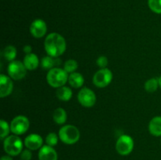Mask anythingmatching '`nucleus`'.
Listing matches in <instances>:
<instances>
[{"label":"nucleus","instance_id":"1","mask_svg":"<svg viewBox=\"0 0 161 160\" xmlns=\"http://www.w3.org/2000/svg\"><path fill=\"white\" fill-rule=\"evenodd\" d=\"M44 48L49 56L59 57L66 50V41L61 35L50 33L46 37Z\"/></svg>","mask_w":161,"mask_h":160},{"label":"nucleus","instance_id":"2","mask_svg":"<svg viewBox=\"0 0 161 160\" xmlns=\"http://www.w3.org/2000/svg\"><path fill=\"white\" fill-rule=\"evenodd\" d=\"M69 74L62 68L54 67L48 71L47 75V81L53 88H60L64 86L69 80Z\"/></svg>","mask_w":161,"mask_h":160},{"label":"nucleus","instance_id":"3","mask_svg":"<svg viewBox=\"0 0 161 160\" xmlns=\"http://www.w3.org/2000/svg\"><path fill=\"white\" fill-rule=\"evenodd\" d=\"M58 136L59 139L64 144L72 145L79 141L80 138V132L75 125H65L60 129Z\"/></svg>","mask_w":161,"mask_h":160},{"label":"nucleus","instance_id":"4","mask_svg":"<svg viewBox=\"0 0 161 160\" xmlns=\"http://www.w3.org/2000/svg\"><path fill=\"white\" fill-rule=\"evenodd\" d=\"M23 142L17 135H10L4 139L3 148L7 155L17 156L23 151Z\"/></svg>","mask_w":161,"mask_h":160},{"label":"nucleus","instance_id":"5","mask_svg":"<svg viewBox=\"0 0 161 160\" xmlns=\"http://www.w3.org/2000/svg\"><path fill=\"white\" fill-rule=\"evenodd\" d=\"M134 145L135 143L131 136L127 134L121 135L116 143V152L123 156L128 155L133 151Z\"/></svg>","mask_w":161,"mask_h":160},{"label":"nucleus","instance_id":"6","mask_svg":"<svg viewBox=\"0 0 161 160\" xmlns=\"http://www.w3.org/2000/svg\"><path fill=\"white\" fill-rule=\"evenodd\" d=\"M10 130L14 134L22 135L26 133L30 126V122L25 115H17L10 122Z\"/></svg>","mask_w":161,"mask_h":160},{"label":"nucleus","instance_id":"7","mask_svg":"<svg viewBox=\"0 0 161 160\" xmlns=\"http://www.w3.org/2000/svg\"><path fill=\"white\" fill-rule=\"evenodd\" d=\"M113 73L108 68H101L93 77V83L98 88H105L111 83L113 80Z\"/></svg>","mask_w":161,"mask_h":160},{"label":"nucleus","instance_id":"8","mask_svg":"<svg viewBox=\"0 0 161 160\" xmlns=\"http://www.w3.org/2000/svg\"><path fill=\"white\" fill-rule=\"evenodd\" d=\"M27 69L23 62L20 61H13L9 64L7 72L9 76L14 80H20L26 75Z\"/></svg>","mask_w":161,"mask_h":160},{"label":"nucleus","instance_id":"9","mask_svg":"<svg viewBox=\"0 0 161 160\" xmlns=\"http://www.w3.org/2000/svg\"><path fill=\"white\" fill-rule=\"evenodd\" d=\"M78 100L80 104L85 108H91L96 103V95L92 89L82 88L78 93Z\"/></svg>","mask_w":161,"mask_h":160},{"label":"nucleus","instance_id":"10","mask_svg":"<svg viewBox=\"0 0 161 160\" xmlns=\"http://www.w3.org/2000/svg\"><path fill=\"white\" fill-rule=\"evenodd\" d=\"M29 30L33 37L36 39H41L47 31V24L42 19H36L31 24Z\"/></svg>","mask_w":161,"mask_h":160},{"label":"nucleus","instance_id":"11","mask_svg":"<svg viewBox=\"0 0 161 160\" xmlns=\"http://www.w3.org/2000/svg\"><path fill=\"white\" fill-rule=\"evenodd\" d=\"M43 144V139L42 136L36 133H31L25 137L24 144L26 148L31 151H36L40 149L42 147Z\"/></svg>","mask_w":161,"mask_h":160},{"label":"nucleus","instance_id":"12","mask_svg":"<svg viewBox=\"0 0 161 160\" xmlns=\"http://www.w3.org/2000/svg\"><path fill=\"white\" fill-rule=\"evenodd\" d=\"M14 84L9 76L1 74L0 75V97L2 98L9 96L12 93Z\"/></svg>","mask_w":161,"mask_h":160},{"label":"nucleus","instance_id":"13","mask_svg":"<svg viewBox=\"0 0 161 160\" xmlns=\"http://www.w3.org/2000/svg\"><path fill=\"white\" fill-rule=\"evenodd\" d=\"M39 160H58V153L53 147L49 145H43L39 151Z\"/></svg>","mask_w":161,"mask_h":160},{"label":"nucleus","instance_id":"14","mask_svg":"<svg viewBox=\"0 0 161 160\" xmlns=\"http://www.w3.org/2000/svg\"><path fill=\"white\" fill-rule=\"evenodd\" d=\"M61 64V60L58 57H53L51 56H47L42 58L40 61V65L44 70H51L54 67H58Z\"/></svg>","mask_w":161,"mask_h":160},{"label":"nucleus","instance_id":"15","mask_svg":"<svg viewBox=\"0 0 161 160\" xmlns=\"http://www.w3.org/2000/svg\"><path fill=\"white\" fill-rule=\"evenodd\" d=\"M23 63L27 70L33 71L36 70L38 67V66H39V60L37 55L31 53L29 54L25 55V56L24 57Z\"/></svg>","mask_w":161,"mask_h":160},{"label":"nucleus","instance_id":"16","mask_svg":"<svg viewBox=\"0 0 161 160\" xmlns=\"http://www.w3.org/2000/svg\"><path fill=\"white\" fill-rule=\"evenodd\" d=\"M149 131L153 136H161V116L153 118L149 123Z\"/></svg>","mask_w":161,"mask_h":160},{"label":"nucleus","instance_id":"17","mask_svg":"<svg viewBox=\"0 0 161 160\" xmlns=\"http://www.w3.org/2000/svg\"><path fill=\"white\" fill-rule=\"evenodd\" d=\"M68 83H69V85L72 88L78 89V88H80L83 86V83H84V78L79 72H73V73H71L69 75Z\"/></svg>","mask_w":161,"mask_h":160},{"label":"nucleus","instance_id":"18","mask_svg":"<svg viewBox=\"0 0 161 160\" xmlns=\"http://www.w3.org/2000/svg\"><path fill=\"white\" fill-rule=\"evenodd\" d=\"M56 96L61 101H69L72 97V91L68 86H61L57 89Z\"/></svg>","mask_w":161,"mask_h":160},{"label":"nucleus","instance_id":"19","mask_svg":"<svg viewBox=\"0 0 161 160\" xmlns=\"http://www.w3.org/2000/svg\"><path fill=\"white\" fill-rule=\"evenodd\" d=\"M53 119L55 123L58 125H63L67 121V113L62 108H58L54 110L53 114Z\"/></svg>","mask_w":161,"mask_h":160},{"label":"nucleus","instance_id":"20","mask_svg":"<svg viewBox=\"0 0 161 160\" xmlns=\"http://www.w3.org/2000/svg\"><path fill=\"white\" fill-rule=\"evenodd\" d=\"M3 55L5 60L11 62V61H14L17 56V49L14 45H8L3 50Z\"/></svg>","mask_w":161,"mask_h":160},{"label":"nucleus","instance_id":"21","mask_svg":"<svg viewBox=\"0 0 161 160\" xmlns=\"http://www.w3.org/2000/svg\"><path fill=\"white\" fill-rule=\"evenodd\" d=\"M159 86V79L156 78H149L145 83V89L148 93H154Z\"/></svg>","mask_w":161,"mask_h":160},{"label":"nucleus","instance_id":"22","mask_svg":"<svg viewBox=\"0 0 161 160\" xmlns=\"http://www.w3.org/2000/svg\"><path fill=\"white\" fill-rule=\"evenodd\" d=\"M78 66L79 64L75 60H68V61H66L65 63L64 64V70L68 74L73 73V72H75V70L78 68Z\"/></svg>","mask_w":161,"mask_h":160},{"label":"nucleus","instance_id":"23","mask_svg":"<svg viewBox=\"0 0 161 160\" xmlns=\"http://www.w3.org/2000/svg\"><path fill=\"white\" fill-rule=\"evenodd\" d=\"M0 126H1V130H0V136H1V139L3 140L6 137H7L8 135H9V132L11 131L10 130V125H9L6 121L2 119L0 121Z\"/></svg>","mask_w":161,"mask_h":160},{"label":"nucleus","instance_id":"24","mask_svg":"<svg viewBox=\"0 0 161 160\" xmlns=\"http://www.w3.org/2000/svg\"><path fill=\"white\" fill-rule=\"evenodd\" d=\"M148 5L153 12L161 14V0H148Z\"/></svg>","mask_w":161,"mask_h":160},{"label":"nucleus","instance_id":"25","mask_svg":"<svg viewBox=\"0 0 161 160\" xmlns=\"http://www.w3.org/2000/svg\"><path fill=\"white\" fill-rule=\"evenodd\" d=\"M58 137H59V136H58L55 133H48L47 136H46V143H47V145L54 147L58 144Z\"/></svg>","mask_w":161,"mask_h":160},{"label":"nucleus","instance_id":"26","mask_svg":"<svg viewBox=\"0 0 161 160\" xmlns=\"http://www.w3.org/2000/svg\"><path fill=\"white\" fill-rule=\"evenodd\" d=\"M96 63H97V65L99 67H101V68H105L107 67V65H108V58L105 56H100L97 59Z\"/></svg>","mask_w":161,"mask_h":160},{"label":"nucleus","instance_id":"27","mask_svg":"<svg viewBox=\"0 0 161 160\" xmlns=\"http://www.w3.org/2000/svg\"><path fill=\"white\" fill-rule=\"evenodd\" d=\"M20 155V159L21 160H31V158H32V153H31V151L28 148L24 149Z\"/></svg>","mask_w":161,"mask_h":160},{"label":"nucleus","instance_id":"28","mask_svg":"<svg viewBox=\"0 0 161 160\" xmlns=\"http://www.w3.org/2000/svg\"><path fill=\"white\" fill-rule=\"evenodd\" d=\"M31 50H32V48H31V45H25V46H24V48H23L24 53H25L26 54H29V53H31Z\"/></svg>","mask_w":161,"mask_h":160},{"label":"nucleus","instance_id":"29","mask_svg":"<svg viewBox=\"0 0 161 160\" xmlns=\"http://www.w3.org/2000/svg\"><path fill=\"white\" fill-rule=\"evenodd\" d=\"M0 160H14V159H13V156H11V155H6L2 156L1 159Z\"/></svg>","mask_w":161,"mask_h":160},{"label":"nucleus","instance_id":"30","mask_svg":"<svg viewBox=\"0 0 161 160\" xmlns=\"http://www.w3.org/2000/svg\"><path fill=\"white\" fill-rule=\"evenodd\" d=\"M158 79H159V86H160V89H161V76L158 78Z\"/></svg>","mask_w":161,"mask_h":160},{"label":"nucleus","instance_id":"31","mask_svg":"<svg viewBox=\"0 0 161 160\" xmlns=\"http://www.w3.org/2000/svg\"><path fill=\"white\" fill-rule=\"evenodd\" d=\"M160 142H161V139H160Z\"/></svg>","mask_w":161,"mask_h":160}]
</instances>
